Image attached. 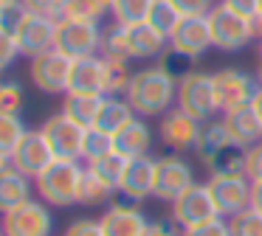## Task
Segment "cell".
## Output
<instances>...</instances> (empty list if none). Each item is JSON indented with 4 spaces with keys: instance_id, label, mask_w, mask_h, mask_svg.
Wrapping results in <instances>:
<instances>
[{
    "instance_id": "cell-36",
    "label": "cell",
    "mask_w": 262,
    "mask_h": 236,
    "mask_svg": "<svg viewBox=\"0 0 262 236\" xmlns=\"http://www.w3.org/2000/svg\"><path fill=\"white\" fill-rule=\"evenodd\" d=\"M158 67H164L166 73H172L175 79H181V76H186L189 70H192V62L194 59H189V56H183V54H178L172 45H166L164 48V54L158 56Z\"/></svg>"
},
{
    "instance_id": "cell-51",
    "label": "cell",
    "mask_w": 262,
    "mask_h": 236,
    "mask_svg": "<svg viewBox=\"0 0 262 236\" xmlns=\"http://www.w3.org/2000/svg\"><path fill=\"white\" fill-rule=\"evenodd\" d=\"M256 42H259V59H262V34L256 37Z\"/></svg>"
},
{
    "instance_id": "cell-32",
    "label": "cell",
    "mask_w": 262,
    "mask_h": 236,
    "mask_svg": "<svg viewBox=\"0 0 262 236\" xmlns=\"http://www.w3.org/2000/svg\"><path fill=\"white\" fill-rule=\"evenodd\" d=\"M113 149H116L113 135L102 132V129H96V127H88L85 129V144H82V160H85V163L96 160V157L107 155V152H113Z\"/></svg>"
},
{
    "instance_id": "cell-16",
    "label": "cell",
    "mask_w": 262,
    "mask_h": 236,
    "mask_svg": "<svg viewBox=\"0 0 262 236\" xmlns=\"http://www.w3.org/2000/svg\"><path fill=\"white\" fill-rule=\"evenodd\" d=\"M200 127H203V121L192 118L189 112H183L181 107H172V110L164 112V118H161L158 135H161V140H164L169 149L186 152V149H194L198 135H200Z\"/></svg>"
},
{
    "instance_id": "cell-4",
    "label": "cell",
    "mask_w": 262,
    "mask_h": 236,
    "mask_svg": "<svg viewBox=\"0 0 262 236\" xmlns=\"http://www.w3.org/2000/svg\"><path fill=\"white\" fill-rule=\"evenodd\" d=\"M209 28H211V42H214V48L226 51V54L243 51L245 45L256 37L254 20L226 9L223 3H217L214 9L209 11Z\"/></svg>"
},
{
    "instance_id": "cell-45",
    "label": "cell",
    "mask_w": 262,
    "mask_h": 236,
    "mask_svg": "<svg viewBox=\"0 0 262 236\" xmlns=\"http://www.w3.org/2000/svg\"><path fill=\"white\" fill-rule=\"evenodd\" d=\"M144 236H183L181 225L175 219H158V222H149Z\"/></svg>"
},
{
    "instance_id": "cell-40",
    "label": "cell",
    "mask_w": 262,
    "mask_h": 236,
    "mask_svg": "<svg viewBox=\"0 0 262 236\" xmlns=\"http://www.w3.org/2000/svg\"><path fill=\"white\" fill-rule=\"evenodd\" d=\"M183 236H231V228H228V219L217 217L211 222H203L198 228H189L183 230Z\"/></svg>"
},
{
    "instance_id": "cell-43",
    "label": "cell",
    "mask_w": 262,
    "mask_h": 236,
    "mask_svg": "<svg viewBox=\"0 0 262 236\" xmlns=\"http://www.w3.org/2000/svg\"><path fill=\"white\" fill-rule=\"evenodd\" d=\"M183 17H209L214 9V0H172Z\"/></svg>"
},
{
    "instance_id": "cell-19",
    "label": "cell",
    "mask_w": 262,
    "mask_h": 236,
    "mask_svg": "<svg viewBox=\"0 0 262 236\" xmlns=\"http://www.w3.org/2000/svg\"><path fill=\"white\" fill-rule=\"evenodd\" d=\"M223 127H226L231 144H237L239 149H251V146L262 144V118L256 115V110L251 104L223 112Z\"/></svg>"
},
{
    "instance_id": "cell-33",
    "label": "cell",
    "mask_w": 262,
    "mask_h": 236,
    "mask_svg": "<svg viewBox=\"0 0 262 236\" xmlns=\"http://www.w3.org/2000/svg\"><path fill=\"white\" fill-rule=\"evenodd\" d=\"M116 194V188H110L107 183H102L99 177H93L85 169V180H82V191H79V205H104L110 202Z\"/></svg>"
},
{
    "instance_id": "cell-44",
    "label": "cell",
    "mask_w": 262,
    "mask_h": 236,
    "mask_svg": "<svg viewBox=\"0 0 262 236\" xmlns=\"http://www.w3.org/2000/svg\"><path fill=\"white\" fill-rule=\"evenodd\" d=\"M245 177H248L251 183L262 180V144L245 149Z\"/></svg>"
},
{
    "instance_id": "cell-35",
    "label": "cell",
    "mask_w": 262,
    "mask_h": 236,
    "mask_svg": "<svg viewBox=\"0 0 262 236\" xmlns=\"http://www.w3.org/2000/svg\"><path fill=\"white\" fill-rule=\"evenodd\" d=\"M228 228L231 236H262V211H256L254 205L245 208L228 219Z\"/></svg>"
},
{
    "instance_id": "cell-52",
    "label": "cell",
    "mask_w": 262,
    "mask_h": 236,
    "mask_svg": "<svg viewBox=\"0 0 262 236\" xmlns=\"http://www.w3.org/2000/svg\"><path fill=\"white\" fill-rule=\"evenodd\" d=\"M256 82H259V87H262V67H259V73H256Z\"/></svg>"
},
{
    "instance_id": "cell-6",
    "label": "cell",
    "mask_w": 262,
    "mask_h": 236,
    "mask_svg": "<svg viewBox=\"0 0 262 236\" xmlns=\"http://www.w3.org/2000/svg\"><path fill=\"white\" fill-rule=\"evenodd\" d=\"M102 28L99 22H82V20H57V45L68 59L102 54Z\"/></svg>"
},
{
    "instance_id": "cell-29",
    "label": "cell",
    "mask_w": 262,
    "mask_h": 236,
    "mask_svg": "<svg viewBox=\"0 0 262 236\" xmlns=\"http://www.w3.org/2000/svg\"><path fill=\"white\" fill-rule=\"evenodd\" d=\"M130 79H133L130 62L104 56V96H121V93H127Z\"/></svg>"
},
{
    "instance_id": "cell-25",
    "label": "cell",
    "mask_w": 262,
    "mask_h": 236,
    "mask_svg": "<svg viewBox=\"0 0 262 236\" xmlns=\"http://www.w3.org/2000/svg\"><path fill=\"white\" fill-rule=\"evenodd\" d=\"M226 146H231V138H228L223 121H206L203 127H200L198 144H194V155L200 157L203 166H209V163L214 160Z\"/></svg>"
},
{
    "instance_id": "cell-47",
    "label": "cell",
    "mask_w": 262,
    "mask_h": 236,
    "mask_svg": "<svg viewBox=\"0 0 262 236\" xmlns=\"http://www.w3.org/2000/svg\"><path fill=\"white\" fill-rule=\"evenodd\" d=\"M251 205H254L256 211H262V180L251 183Z\"/></svg>"
},
{
    "instance_id": "cell-14",
    "label": "cell",
    "mask_w": 262,
    "mask_h": 236,
    "mask_svg": "<svg viewBox=\"0 0 262 236\" xmlns=\"http://www.w3.org/2000/svg\"><path fill=\"white\" fill-rule=\"evenodd\" d=\"M12 157H14V169H17L20 174H26L29 180H37L54 160H57V157H54V149L48 146L46 135H42V129H26L20 144L14 146Z\"/></svg>"
},
{
    "instance_id": "cell-9",
    "label": "cell",
    "mask_w": 262,
    "mask_h": 236,
    "mask_svg": "<svg viewBox=\"0 0 262 236\" xmlns=\"http://www.w3.org/2000/svg\"><path fill=\"white\" fill-rule=\"evenodd\" d=\"M192 185H194V172L189 166V160H183L181 155H166L155 160V188H152L155 200L175 202Z\"/></svg>"
},
{
    "instance_id": "cell-38",
    "label": "cell",
    "mask_w": 262,
    "mask_h": 236,
    "mask_svg": "<svg viewBox=\"0 0 262 236\" xmlns=\"http://www.w3.org/2000/svg\"><path fill=\"white\" fill-rule=\"evenodd\" d=\"M20 56V48H17V39L9 28L0 26V70H6L14 59Z\"/></svg>"
},
{
    "instance_id": "cell-24",
    "label": "cell",
    "mask_w": 262,
    "mask_h": 236,
    "mask_svg": "<svg viewBox=\"0 0 262 236\" xmlns=\"http://www.w3.org/2000/svg\"><path fill=\"white\" fill-rule=\"evenodd\" d=\"M133 118H136V110H133V104L127 99H121V96H104V104H102V110H99V118H96L93 127L107 132V135H116L119 129H124Z\"/></svg>"
},
{
    "instance_id": "cell-10",
    "label": "cell",
    "mask_w": 262,
    "mask_h": 236,
    "mask_svg": "<svg viewBox=\"0 0 262 236\" xmlns=\"http://www.w3.org/2000/svg\"><path fill=\"white\" fill-rule=\"evenodd\" d=\"M169 205H172V219L181 225V230L198 228V225L211 222V219L220 217V211H217V205H214V197H211V191L206 183L203 185L194 183L192 188L183 191V194L178 197L175 202H169Z\"/></svg>"
},
{
    "instance_id": "cell-39",
    "label": "cell",
    "mask_w": 262,
    "mask_h": 236,
    "mask_svg": "<svg viewBox=\"0 0 262 236\" xmlns=\"http://www.w3.org/2000/svg\"><path fill=\"white\" fill-rule=\"evenodd\" d=\"M26 14L23 0H0V26L14 31V26L20 22V17Z\"/></svg>"
},
{
    "instance_id": "cell-5",
    "label": "cell",
    "mask_w": 262,
    "mask_h": 236,
    "mask_svg": "<svg viewBox=\"0 0 262 236\" xmlns=\"http://www.w3.org/2000/svg\"><path fill=\"white\" fill-rule=\"evenodd\" d=\"M14 39H17L20 56H34L54 51L57 45V17H46V14H34L26 9V14L20 17V22L14 26Z\"/></svg>"
},
{
    "instance_id": "cell-22",
    "label": "cell",
    "mask_w": 262,
    "mask_h": 236,
    "mask_svg": "<svg viewBox=\"0 0 262 236\" xmlns=\"http://www.w3.org/2000/svg\"><path fill=\"white\" fill-rule=\"evenodd\" d=\"M116 140V152H121L124 157H144L152 146V129L144 124L141 115H136L124 129L113 135Z\"/></svg>"
},
{
    "instance_id": "cell-34",
    "label": "cell",
    "mask_w": 262,
    "mask_h": 236,
    "mask_svg": "<svg viewBox=\"0 0 262 236\" xmlns=\"http://www.w3.org/2000/svg\"><path fill=\"white\" fill-rule=\"evenodd\" d=\"M26 124L20 115H12V112H0V152H9L12 155L14 146L20 144V138L26 135Z\"/></svg>"
},
{
    "instance_id": "cell-30",
    "label": "cell",
    "mask_w": 262,
    "mask_h": 236,
    "mask_svg": "<svg viewBox=\"0 0 262 236\" xmlns=\"http://www.w3.org/2000/svg\"><path fill=\"white\" fill-rule=\"evenodd\" d=\"M152 3L155 0H113L110 14L121 26H136V22H147L149 11H152Z\"/></svg>"
},
{
    "instance_id": "cell-1",
    "label": "cell",
    "mask_w": 262,
    "mask_h": 236,
    "mask_svg": "<svg viewBox=\"0 0 262 236\" xmlns=\"http://www.w3.org/2000/svg\"><path fill=\"white\" fill-rule=\"evenodd\" d=\"M124 99L133 104L136 115H164L178 104V79L158 65L144 67L133 73Z\"/></svg>"
},
{
    "instance_id": "cell-46",
    "label": "cell",
    "mask_w": 262,
    "mask_h": 236,
    "mask_svg": "<svg viewBox=\"0 0 262 236\" xmlns=\"http://www.w3.org/2000/svg\"><path fill=\"white\" fill-rule=\"evenodd\" d=\"M259 3L262 0H223L226 9L237 11V14L248 17V20H256V14H259Z\"/></svg>"
},
{
    "instance_id": "cell-11",
    "label": "cell",
    "mask_w": 262,
    "mask_h": 236,
    "mask_svg": "<svg viewBox=\"0 0 262 236\" xmlns=\"http://www.w3.org/2000/svg\"><path fill=\"white\" fill-rule=\"evenodd\" d=\"M206 185L223 219H231L234 214L251 208V180L245 174H211Z\"/></svg>"
},
{
    "instance_id": "cell-20",
    "label": "cell",
    "mask_w": 262,
    "mask_h": 236,
    "mask_svg": "<svg viewBox=\"0 0 262 236\" xmlns=\"http://www.w3.org/2000/svg\"><path fill=\"white\" fill-rule=\"evenodd\" d=\"M127 31V54L130 62L136 59H155L164 54V48L169 45V39L149 22H136V26H124Z\"/></svg>"
},
{
    "instance_id": "cell-21",
    "label": "cell",
    "mask_w": 262,
    "mask_h": 236,
    "mask_svg": "<svg viewBox=\"0 0 262 236\" xmlns=\"http://www.w3.org/2000/svg\"><path fill=\"white\" fill-rule=\"evenodd\" d=\"M68 93H96L104 96V56H82L71 65Z\"/></svg>"
},
{
    "instance_id": "cell-37",
    "label": "cell",
    "mask_w": 262,
    "mask_h": 236,
    "mask_svg": "<svg viewBox=\"0 0 262 236\" xmlns=\"http://www.w3.org/2000/svg\"><path fill=\"white\" fill-rule=\"evenodd\" d=\"M23 110V87L17 82H0V112L20 115Z\"/></svg>"
},
{
    "instance_id": "cell-3",
    "label": "cell",
    "mask_w": 262,
    "mask_h": 236,
    "mask_svg": "<svg viewBox=\"0 0 262 236\" xmlns=\"http://www.w3.org/2000/svg\"><path fill=\"white\" fill-rule=\"evenodd\" d=\"M183 112H189L198 121H209L214 112H220L214 93V73L206 70H189L186 76L178 79V104Z\"/></svg>"
},
{
    "instance_id": "cell-13",
    "label": "cell",
    "mask_w": 262,
    "mask_h": 236,
    "mask_svg": "<svg viewBox=\"0 0 262 236\" xmlns=\"http://www.w3.org/2000/svg\"><path fill=\"white\" fill-rule=\"evenodd\" d=\"M42 135H46L48 146L54 149V157L62 160H82V144H85V127L71 121L65 112L51 115L42 124Z\"/></svg>"
},
{
    "instance_id": "cell-27",
    "label": "cell",
    "mask_w": 262,
    "mask_h": 236,
    "mask_svg": "<svg viewBox=\"0 0 262 236\" xmlns=\"http://www.w3.org/2000/svg\"><path fill=\"white\" fill-rule=\"evenodd\" d=\"M127 163H130V157H124L121 152H116V149H113V152H107V155H102V157H96V160H91L85 169L93 174V177H99L102 183H107L110 188L119 191Z\"/></svg>"
},
{
    "instance_id": "cell-42",
    "label": "cell",
    "mask_w": 262,
    "mask_h": 236,
    "mask_svg": "<svg viewBox=\"0 0 262 236\" xmlns=\"http://www.w3.org/2000/svg\"><path fill=\"white\" fill-rule=\"evenodd\" d=\"M68 0H23V6L34 14H46V17H62V9Z\"/></svg>"
},
{
    "instance_id": "cell-31",
    "label": "cell",
    "mask_w": 262,
    "mask_h": 236,
    "mask_svg": "<svg viewBox=\"0 0 262 236\" xmlns=\"http://www.w3.org/2000/svg\"><path fill=\"white\" fill-rule=\"evenodd\" d=\"M181 20H183V14L178 11V6L172 3V0H155L152 11H149V17H147L149 26H155L166 39L172 37V31L178 28V22H181Z\"/></svg>"
},
{
    "instance_id": "cell-28",
    "label": "cell",
    "mask_w": 262,
    "mask_h": 236,
    "mask_svg": "<svg viewBox=\"0 0 262 236\" xmlns=\"http://www.w3.org/2000/svg\"><path fill=\"white\" fill-rule=\"evenodd\" d=\"M113 9V0H68L59 20H82V22H102Z\"/></svg>"
},
{
    "instance_id": "cell-8",
    "label": "cell",
    "mask_w": 262,
    "mask_h": 236,
    "mask_svg": "<svg viewBox=\"0 0 262 236\" xmlns=\"http://www.w3.org/2000/svg\"><path fill=\"white\" fill-rule=\"evenodd\" d=\"M259 82L256 76L239 70V67H223L214 73V93H217V104L220 112H231L239 107H248L254 101Z\"/></svg>"
},
{
    "instance_id": "cell-2",
    "label": "cell",
    "mask_w": 262,
    "mask_h": 236,
    "mask_svg": "<svg viewBox=\"0 0 262 236\" xmlns=\"http://www.w3.org/2000/svg\"><path fill=\"white\" fill-rule=\"evenodd\" d=\"M82 180H85V166H79V160H57L34 180V188L40 194L42 202L57 208H68L79 202Z\"/></svg>"
},
{
    "instance_id": "cell-7",
    "label": "cell",
    "mask_w": 262,
    "mask_h": 236,
    "mask_svg": "<svg viewBox=\"0 0 262 236\" xmlns=\"http://www.w3.org/2000/svg\"><path fill=\"white\" fill-rule=\"evenodd\" d=\"M0 219L6 236H54V214L42 200H26Z\"/></svg>"
},
{
    "instance_id": "cell-15",
    "label": "cell",
    "mask_w": 262,
    "mask_h": 236,
    "mask_svg": "<svg viewBox=\"0 0 262 236\" xmlns=\"http://www.w3.org/2000/svg\"><path fill=\"white\" fill-rule=\"evenodd\" d=\"M169 45L178 54L189 56V59H200L209 48H214L209 17H183V20L178 22V28L172 31Z\"/></svg>"
},
{
    "instance_id": "cell-49",
    "label": "cell",
    "mask_w": 262,
    "mask_h": 236,
    "mask_svg": "<svg viewBox=\"0 0 262 236\" xmlns=\"http://www.w3.org/2000/svg\"><path fill=\"white\" fill-rule=\"evenodd\" d=\"M251 107H254V110H256V115L262 118V87L256 90V96H254V101H251Z\"/></svg>"
},
{
    "instance_id": "cell-26",
    "label": "cell",
    "mask_w": 262,
    "mask_h": 236,
    "mask_svg": "<svg viewBox=\"0 0 262 236\" xmlns=\"http://www.w3.org/2000/svg\"><path fill=\"white\" fill-rule=\"evenodd\" d=\"M26 200H31V180L20 174L17 169L0 174V217L23 205Z\"/></svg>"
},
{
    "instance_id": "cell-23",
    "label": "cell",
    "mask_w": 262,
    "mask_h": 236,
    "mask_svg": "<svg viewBox=\"0 0 262 236\" xmlns=\"http://www.w3.org/2000/svg\"><path fill=\"white\" fill-rule=\"evenodd\" d=\"M104 104V96H96V93H65L62 99V110L71 121H76L79 127H93L99 118V110Z\"/></svg>"
},
{
    "instance_id": "cell-12",
    "label": "cell",
    "mask_w": 262,
    "mask_h": 236,
    "mask_svg": "<svg viewBox=\"0 0 262 236\" xmlns=\"http://www.w3.org/2000/svg\"><path fill=\"white\" fill-rule=\"evenodd\" d=\"M71 65L74 59L62 54V51H46V54L31 59V82L37 90L42 93H68V82H71Z\"/></svg>"
},
{
    "instance_id": "cell-41",
    "label": "cell",
    "mask_w": 262,
    "mask_h": 236,
    "mask_svg": "<svg viewBox=\"0 0 262 236\" xmlns=\"http://www.w3.org/2000/svg\"><path fill=\"white\" fill-rule=\"evenodd\" d=\"M65 236H104V230H102V222H99V219L82 217V219H74V222L68 225Z\"/></svg>"
},
{
    "instance_id": "cell-53",
    "label": "cell",
    "mask_w": 262,
    "mask_h": 236,
    "mask_svg": "<svg viewBox=\"0 0 262 236\" xmlns=\"http://www.w3.org/2000/svg\"><path fill=\"white\" fill-rule=\"evenodd\" d=\"M0 233H3V219H0Z\"/></svg>"
},
{
    "instance_id": "cell-48",
    "label": "cell",
    "mask_w": 262,
    "mask_h": 236,
    "mask_svg": "<svg viewBox=\"0 0 262 236\" xmlns=\"http://www.w3.org/2000/svg\"><path fill=\"white\" fill-rule=\"evenodd\" d=\"M14 169V157L9 155V152H0V174H6Z\"/></svg>"
},
{
    "instance_id": "cell-50",
    "label": "cell",
    "mask_w": 262,
    "mask_h": 236,
    "mask_svg": "<svg viewBox=\"0 0 262 236\" xmlns=\"http://www.w3.org/2000/svg\"><path fill=\"white\" fill-rule=\"evenodd\" d=\"M254 28H256V37L262 34V3H259V14H256V20H254Z\"/></svg>"
},
{
    "instance_id": "cell-18",
    "label": "cell",
    "mask_w": 262,
    "mask_h": 236,
    "mask_svg": "<svg viewBox=\"0 0 262 236\" xmlns=\"http://www.w3.org/2000/svg\"><path fill=\"white\" fill-rule=\"evenodd\" d=\"M152 188H155V160L149 155L130 157L119 185V194L127 197V202H141L147 197H152Z\"/></svg>"
},
{
    "instance_id": "cell-17",
    "label": "cell",
    "mask_w": 262,
    "mask_h": 236,
    "mask_svg": "<svg viewBox=\"0 0 262 236\" xmlns=\"http://www.w3.org/2000/svg\"><path fill=\"white\" fill-rule=\"evenodd\" d=\"M99 222H102L104 236H144L149 225L136 202H113L99 217Z\"/></svg>"
}]
</instances>
